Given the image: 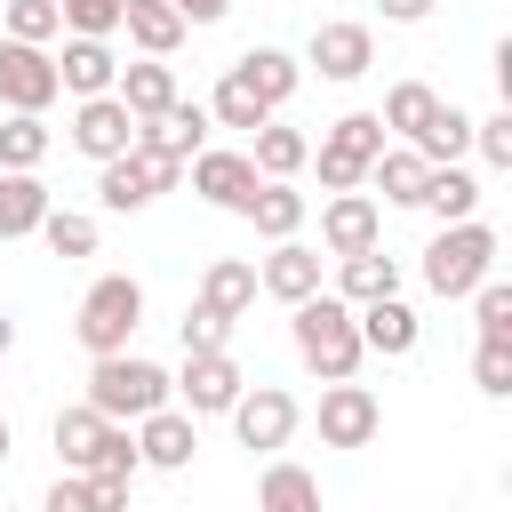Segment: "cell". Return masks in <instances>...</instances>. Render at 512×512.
Instances as JSON below:
<instances>
[{
    "label": "cell",
    "instance_id": "obj_26",
    "mask_svg": "<svg viewBox=\"0 0 512 512\" xmlns=\"http://www.w3.org/2000/svg\"><path fill=\"white\" fill-rule=\"evenodd\" d=\"M104 432H112V416H96L88 400H80V408H56V424H48L56 464H64V472H88V464H96V448H104Z\"/></svg>",
    "mask_w": 512,
    "mask_h": 512
},
{
    "label": "cell",
    "instance_id": "obj_25",
    "mask_svg": "<svg viewBox=\"0 0 512 512\" xmlns=\"http://www.w3.org/2000/svg\"><path fill=\"white\" fill-rule=\"evenodd\" d=\"M200 304H208L216 320H240V312L256 304V264H248V256H208V272H200Z\"/></svg>",
    "mask_w": 512,
    "mask_h": 512
},
{
    "label": "cell",
    "instance_id": "obj_2",
    "mask_svg": "<svg viewBox=\"0 0 512 512\" xmlns=\"http://www.w3.org/2000/svg\"><path fill=\"white\" fill-rule=\"evenodd\" d=\"M136 328H144V280H136V272H104V280H88V296H80V312H72L80 352H88V360L128 352Z\"/></svg>",
    "mask_w": 512,
    "mask_h": 512
},
{
    "label": "cell",
    "instance_id": "obj_39",
    "mask_svg": "<svg viewBox=\"0 0 512 512\" xmlns=\"http://www.w3.org/2000/svg\"><path fill=\"white\" fill-rule=\"evenodd\" d=\"M136 472H144L136 432H128V424H112V432H104V448H96V464H88V480H128V488H136Z\"/></svg>",
    "mask_w": 512,
    "mask_h": 512
},
{
    "label": "cell",
    "instance_id": "obj_7",
    "mask_svg": "<svg viewBox=\"0 0 512 512\" xmlns=\"http://www.w3.org/2000/svg\"><path fill=\"white\" fill-rule=\"evenodd\" d=\"M232 416V432H240V448H288L296 440V424H304V408H296V392H280V384H240V400L224 408Z\"/></svg>",
    "mask_w": 512,
    "mask_h": 512
},
{
    "label": "cell",
    "instance_id": "obj_21",
    "mask_svg": "<svg viewBox=\"0 0 512 512\" xmlns=\"http://www.w3.org/2000/svg\"><path fill=\"white\" fill-rule=\"evenodd\" d=\"M256 512H320V472H304L296 456H272L256 472Z\"/></svg>",
    "mask_w": 512,
    "mask_h": 512
},
{
    "label": "cell",
    "instance_id": "obj_36",
    "mask_svg": "<svg viewBox=\"0 0 512 512\" xmlns=\"http://www.w3.org/2000/svg\"><path fill=\"white\" fill-rule=\"evenodd\" d=\"M40 240H48V256H96V216L88 208H48Z\"/></svg>",
    "mask_w": 512,
    "mask_h": 512
},
{
    "label": "cell",
    "instance_id": "obj_13",
    "mask_svg": "<svg viewBox=\"0 0 512 512\" xmlns=\"http://www.w3.org/2000/svg\"><path fill=\"white\" fill-rule=\"evenodd\" d=\"M128 144H136V112H128L120 96H80V104H72V152L120 160Z\"/></svg>",
    "mask_w": 512,
    "mask_h": 512
},
{
    "label": "cell",
    "instance_id": "obj_8",
    "mask_svg": "<svg viewBox=\"0 0 512 512\" xmlns=\"http://www.w3.org/2000/svg\"><path fill=\"white\" fill-rule=\"evenodd\" d=\"M56 96H64L56 56L32 48V40H8V32H0V112H48Z\"/></svg>",
    "mask_w": 512,
    "mask_h": 512
},
{
    "label": "cell",
    "instance_id": "obj_44",
    "mask_svg": "<svg viewBox=\"0 0 512 512\" xmlns=\"http://www.w3.org/2000/svg\"><path fill=\"white\" fill-rule=\"evenodd\" d=\"M40 512H104V504H96V488H88V472H56V488L40 496Z\"/></svg>",
    "mask_w": 512,
    "mask_h": 512
},
{
    "label": "cell",
    "instance_id": "obj_35",
    "mask_svg": "<svg viewBox=\"0 0 512 512\" xmlns=\"http://www.w3.org/2000/svg\"><path fill=\"white\" fill-rule=\"evenodd\" d=\"M208 120H216V128H248V136H256L272 112H264V96H256L240 72H224V80H216V96H208Z\"/></svg>",
    "mask_w": 512,
    "mask_h": 512
},
{
    "label": "cell",
    "instance_id": "obj_18",
    "mask_svg": "<svg viewBox=\"0 0 512 512\" xmlns=\"http://www.w3.org/2000/svg\"><path fill=\"white\" fill-rule=\"evenodd\" d=\"M256 288H264V296H280V304L320 296V248H304V240H272V256L256 264Z\"/></svg>",
    "mask_w": 512,
    "mask_h": 512
},
{
    "label": "cell",
    "instance_id": "obj_24",
    "mask_svg": "<svg viewBox=\"0 0 512 512\" xmlns=\"http://www.w3.org/2000/svg\"><path fill=\"white\" fill-rule=\"evenodd\" d=\"M336 296H344V304H376V296H400V256H384V248L336 256Z\"/></svg>",
    "mask_w": 512,
    "mask_h": 512
},
{
    "label": "cell",
    "instance_id": "obj_45",
    "mask_svg": "<svg viewBox=\"0 0 512 512\" xmlns=\"http://www.w3.org/2000/svg\"><path fill=\"white\" fill-rule=\"evenodd\" d=\"M376 16H384V24H424L432 0H376Z\"/></svg>",
    "mask_w": 512,
    "mask_h": 512
},
{
    "label": "cell",
    "instance_id": "obj_42",
    "mask_svg": "<svg viewBox=\"0 0 512 512\" xmlns=\"http://www.w3.org/2000/svg\"><path fill=\"white\" fill-rule=\"evenodd\" d=\"M472 384H480L488 400H504V392H512V344L480 336V352H472Z\"/></svg>",
    "mask_w": 512,
    "mask_h": 512
},
{
    "label": "cell",
    "instance_id": "obj_1",
    "mask_svg": "<svg viewBox=\"0 0 512 512\" xmlns=\"http://www.w3.org/2000/svg\"><path fill=\"white\" fill-rule=\"evenodd\" d=\"M288 336H296V360L320 376V384H344V376H360V320H352V304L336 296V288H320V296H304V304H288Z\"/></svg>",
    "mask_w": 512,
    "mask_h": 512
},
{
    "label": "cell",
    "instance_id": "obj_28",
    "mask_svg": "<svg viewBox=\"0 0 512 512\" xmlns=\"http://www.w3.org/2000/svg\"><path fill=\"white\" fill-rule=\"evenodd\" d=\"M232 72H240V80H248V88L264 96V112H280V104H288V96L304 88V64H296L288 48H248V56L232 64Z\"/></svg>",
    "mask_w": 512,
    "mask_h": 512
},
{
    "label": "cell",
    "instance_id": "obj_14",
    "mask_svg": "<svg viewBox=\"0 0 512 512\" xmlns=\"http://www.w3.org/2000/svg\"><path fill=\"white\" fill-rule=\"evenodd\" d=\"M184 168H192V192H200L208 208H232V216H240V208H248V192L264 184L248 152H216V144H200Z\"/></svg>",
    "mask_w": 512,
    "mask_h": 512
},
{
    "label": "cell",
    "instance_id": "obj_47",
    "mask_svg": "<svg viewBox=\"0 0 512 512\" xmlns=\"http://www.w3.org/2000/svg\"><path fill=\"white\" fill-rule=\"evenodd\" d=\"M8 344H16V320H8V312H0V360H8Z\"/></svg>",
    "mask_w": 512,
    "mask_h": 512
},
{
    "label": "cell",
    "instance_id": "obj_27",
    "mask_svg": "<svg viewBox=\"0 0 512 512\" xmlns=\"http://www.w3.org/2000/svg\"><path fill=\"white\" fill-rule=\"evenodd\" d=\"M120 32H128V40L144 48V56H176L192 24H184V16L168 8V0H120Z\"/></svg>",
    "mask_w": 512,
    "mask_h": 512
},
{
    "label": "cell",
    "instance_id": "obj_5",
    "mask_svg": "<svg viewBox=\"0 0 512 512\" xmlns=\"http://www.w3.org/2000/svg\"><path fill=\"white\" fill-rule=\"evenodd\" d=\"M176 184H184V160L144 152V144H128L120 160H96V200H104L112 216H136V208H152V200L176 192Z\"/></svg>",
    "mask_w": 512,
    "mask_h": 512
},
{
    "label": "cell",
    "instance_id": "obj_34",
    "mask_svg": "<svg viewBox=\"0 0 512 512\" xmlns=\"http://www.w3.org/2000/svg\"><path fill=\"white\" fill-rule=\"evenodd\" d=\"M48 120L40 112H0V168H40L48 160Z\"/></svg>",
    "mask_w": 512,
    "mask_h": 512
},
{
    "label": "cell",
    "instance_id": "obj_29",
    "mask_svg": "<svg viewBox=\"0 0 512 512\" xmlns=\"http://www.w3.org/2000/svg\"><path fill=\"white\" fill-rule=\"evenodd\" d=\"M424 176H432V160H424V152H408V144H384V152L368 160V176H360V184H376L392 208H416Z\"/></svg>",
    "mask_w": 512,
    "mask_h": 512
},
{
    "label": "cell",
    "instance_id": "obj_9",
    "mask_svg": "<svg viewBox=\"0 0 512 512\" xmlns=\"http://www.w3.org/2000/svg\"><path fill=\"white\" fill-rule=\"evenodd\" d=\"M240 360L232 352H184V376H168V400L184 408V416H224L232 400H240Z\"/></svg>",
    "mask_w": 512,
    "mask_h": 512
},
{
    "label": "cell",
    "instance_id": "obj_22",
    "mask_svg": "<svg viewBox=\"0 0 512 512\" xmlns=\"http://www.w3.org/2000/svg\"><path fill=\"white\" fill-rule=\"evenodd\" d=\"M48 208H56V200H48L40 168H0V240L40 232V216H48Z\"/></svg>",
    "mask_w": 512,
    "mask_h": 512
},
{
    "label": "cell",
    "instance_id": "obj_41",
    "mask_svg": "<svg viewBox=\"0 0 512 512\" xmlns=\"http://www.w3.org/2000/svg\"><path fill=\"white\" fill-rule=\"evenodd\" d=\"M176 344H184V352H224V344H232V320H216L208 304H192V312L176 320Z\"/></svg>",
    "mask_w": 512,
    "mask_h": 512
},
{
    "label": "cell",
    "instance_id": "obj_48",
    "mask_svg": "<svg viewBox=\"0 0 512 512\" xmlns=\"http://www.w3.org/2000/svg\"><path fill=\"white\" fill-rule=\"evenodd\" d=\"M0 464H8V408H0Z\"/></svg>",
    "mask_w": 512,
    "mask_h": 512
},
{
    "label": "cell",
    "instance_id": "obj_19",
    "mask_svg": "<svg viewBox=\"0 0 512 512\" xmlns=\"http://www.w3.org/2000/svg\"><path fill=\"white\" fill-rule=\"evenodd\" d=\"M352 320H360V352H384V360H408V352H416V336H424V320H416L400 296L352 304Z\"/></svg>",
    "mask_w": 512,
    "mask_h": 512
},
{
    "label": "cell",
    "instance_id": "obj_30",
    "mask_svg": "<svg viewBox=\"0 0 512 512\" xmlns=\"http://www.w3.org/2000/svg\"><path fill=\"white\" fill-rule=\"evenodd\" d=\"M416 208H432L440 224H464V216H480V176H472V168H456V160H440V168L424 176Z\"/></svg>",
    "mask_w": 512,
    "mask_h": 512
},
{
    "label": "cell",
    "instance_id": "obj_12",
    "mask_svg": "<svg viewBox=\"0 0 512 512\" xmlns=\"http://www.w3.org/2000/svg\"><path fill=\"white\" fill-rule=\"evenodd\" d=\"M320 248H328V256L384 248V208H376V192H328V208H320Z\"/></svg>",
    "mask_w": 512,
    "mask_h": 512
},
{
    "label": "cell",
    "instance_id": "obj_32",
    "mask_svg": "<svg viewBox=\"0 0 512 512\" xmlns=\"http://www.w3.org/2000/svg\"><path fill=\"white\" fill-rule=\"evenodd\" d=\"M248 160H256V176H296V168L312 160V136H304V128H280V120H264V128L248 136Z\"/></svg>",
    "mask_w": 512,
    "mask_h": 512
},
{
    "label": "cell",
    "instance_id": "obj_17",
    "mask_svg": "<svg viewBox=\"0 0 512 512\" xmlns=\"http://www.w3.org/2000/svg\"><path fill=\"white\" fill-rule=\"evenodd\" d=\"M208 128H216V120H208V104H184V96H176L168 112L136 120V144H144V152H168V160H192V152L208 144Z\"/></svg>",
    "mask_w": 512,
    "mask_h": 512
},
{
    "label": "cell",
    "instance_id": "obj_20",
    "mask_svg": "<svg viewBox=\"0 0 512 512\" xmlns=\"http://www.w3.org/2000/svg\"><path fill=\"white\" fill-rule=\"evenodd\" d=\"M112 96H120L136 120H152V112H168V104H176V64H168V56H136V64H120Z\"/></svg>",
    "mask_w": 512,
    "mask_h": 512
},
{
    "label": "cell",
    "instance_id": "obj_3",
    "mask_svg": "<svg viewBox=\"0 0 512 512\" xmlns=\"http://www.w3.org/2000/svg\"><path fill=\"white\" fill-rule=\"evenodd\" d=\"M88 408L112 424H136V416L168 408V368L144 352H104V360H88Z\"/></svg>",
    "mask_w": 512,
    "mask_h": 512
},
{
    "label": "cell",
    "instance_id": "obj_46",
    "mask_svg": "<svg viewBox=\"0 0 512 512\" xmlns=\"http://www.w3.org/2000/svg\"><path fill=\"white\" fill-rule=\"evenodd\" d=\"M184 24H216V16H232V0H168Z\"/></svg>",
    "mask_w": 512,
    "mask_h": 512
},
{
    "label": "cell",
    "instance_id": "obj_37",
    "mask_svg": "<svg viewBox=\"0 0 512 512\" xmlns=\"http://www.w3.org/2000/svg\"><path fill=\"white\" fill-rule=\"evenodd\" d=\"M0 24H8V40H32V48L64 40V16H56V0H8V8H0Z\"/></svg>",
    "mask_w": 512,
    "mask_h": 512
},
{
    "label": "cell",
    "instance_id": "obj_40",
    "mask_svg": "<svg viewBox=\"0 0 512 512\" xmlns=\"http://www.w3.org/2000/svg\"><path fill=\"white\" fill-rule=\"evenodd\" d=\"M56 16H64V32H80V40H112V32H120V0H56Z\"/></svg>",
    "mask_w": 512,
    "mask_h": 512
},
{
    "label": "cell",
    "instance_id": "obj_4",
    "mask_svg": "<svg viewBox=\"0 0 512 512\" xmlns=\"http://www.w3.org/2000/svg\"><path fill=\"white\" fill-rule=\"evenodd\" d=\"M488 272H496V224L464 216V224L432 232V248H424V288L432 296H472Z\"/></svg>",
    "mask_w": 512,
    "mask_h": 512
},
{
    "label": "cell",
    "instance_id": "obj_6",
    "mask_svg": "<svg viewBox=\"0 0 512 512\" xmlns=\"http://www.w3.org/2000/svg\"><path fill=\"white\" fill-rule=\"evenodd\" d=\"M384 144H392V136H384L376 112H344V120L312 144V160H320V192H360V176H368V160H376Z\"/></svg>",
    "mask_w": 512,
    "mask_h": 512
},
{
    "label": "cell",
    "instance_id": "obj_10",
    "mask_svg": "<svg viewBox=\"0 0 512 512\" xmlns=\"http://www.w3.org/2000/svg\"><path fill=\"white\" fill-rule=\"evenodd\" d=\"M368 64H376V32H368V24H352V16L312 24V40H304V72H320V80H360Z\"/></svg>",
    "mask_w": 512,
    "mask_h": 512
},
{
    "label": "cell",
    "instance_id": "obj_15",
    "mask_svg": "<svg viewBox=\"0 0 512 512\" xmlns=\"http://www.w3.org/2000/svg\"><path fill=\"white\" fill-rule=\"evenodd\" d=\"M136 456H144L152 472H184V464L200 456V416H184L176 400L152 408V416H136Z\"/></svg>",
    "mask_w": 512,
    "mask_h": 512
},
{
    "label": "cell",
    "instance_id": "obj_31",
    "mask_svg": "<svg viewBox=\"0 0 512 512\" xmlns=\"http://www.w3.org/2000/svg\"><path fill=\"white\" fill-rule=\"evenodd\" d=\"M432 112H440V88H424V80H392L384 88V136H400V144H416L424 128H432Z\"/></svg>",
    "mask_w": 512,
    "mask_h": 512
},
{
    "label": "cell",
    "instance_id": "obj_33",
    "mask_svg": "<svg viewBox=\"0 0 512 512\" xmlns=\"http://www.w3.org/2000/svg\"><path fill=\"white\" fill-rule=\"evenodd\" d=\"M408 152H424L432 168H440V160H464V152H472V112L440 96V112H432V128H424V136H416Z\"/></svg>",
    "mask_w": 512,
    "mask_h": 512
},
{
    "label": "cell",
    "instance_id": "obj_38",
    "mask_svg": "<svg viewBox=\"0 0 512 512\" xmlns=\"http://www.w3.org/2000/svg\"><path fill=\"white\" fill-rule=\"evenodd\" d=\"M472 320H480V336H496V344H512V280H480L472 288Z\"/></svg>",
    "mask_w": 512,
    "mask_h": 512
},
{
    "label": "cell",
    "instance_id": "obj_43",
    "mask_svg": "<svg viewBox=\"0 0 512 512\" xmlns=\"http://www.w3.org/2000/svg\"><path fill=\"white\" fill-rule=\"evenodd\" d=\"M472 144H480V160H488V168H512V104H504V112H488V120H472Z\"/></svg>",
    "mask_w": 512,
    "mask_h": 512
},
{
    "label": "cell",
    "instance_id": "obj_16",
    "mask_svg": "<svg viewBox=\"0 0 512 512\" xmlns=\"http://www.w3.org/2000/svg\"><path fill=\"white\" fill-rule=\"evenodd\" d=\"M56 80H64V96H112V80H120L112 40H80V32H64V48H56Z\"/></svg>",
    "mask_w": 512,
    "mask_h": 512
},
{
    "label": "cell",
    "instance_id": "obj_23",
    "mask_svg": "<svg viewBox=\"0 0 512 512\" xmlns=\"http://www.w3.org/2000/svg\"><path fill=\"white\" fill-rule=\"evenodd\" d=\"M240 216H248L264 240H296V232H304V192H296L288 176H264V184L248 192V208H240Z\"/></svg>",
    "mask_w": 512,
    "mask_h": 512
},
{
    "label": "cell",
    "instance_id": "obj_11",
    "mask_svg": "<svg viewBox=\"0 0 512 512\" xmlns=\"http://www.w3.org/2000/svg\"><path fill=\"white\" fill-rule=\"evenodd\" d=\"M384 432V400L368 392V384H328L320 392V448H368Z\"/></svg>",
    "mask_w": 512,
    "mask_h": 512
}]
</instances>
